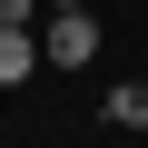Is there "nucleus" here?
I'll use <instances>...</instances> for the list:
<instances>
[{"instance_id":"f257e3e1","label":"nucleus","mask_w":148,"mask_h":148,"mask_svg":"<svg viewBox=\"0 0 148 148\" xmlns=\"http://www.w3.org/2000/svg\"><path fill=\"white\" fill-rule=\"evenodd\" d=\"M99 59V20H89V0L79 10H49V69H89Z\"/></svg>"},{"instance_id":"f03ea898","label":"nucleus","mask_w":148,"mask_h":148,"mask_svg":"<svg viewBox=\"0 0 148 148\" xmlns=\"http://www.w3.org/2000/svg\"><path fill=\"white\" fill-rule=\"evenodd\" d=\"M40 49H49V40H30L20 20H0V89H20L30 69H40Z\"/></svg>"},{"instance_id":"20e7f679","label":"nucleus","mask_w":148,"mask_h":148,"mask_svg":"<svg viewBox=\"0 0 148 148\" xmlns=\"http://www.w3.org/2000/svg\"><path fill=\"white\" fill-rule=\"evenodd\" d=\"M30 10H40V0H0V20H20V30H30Z\"/></svg>"},{"instance_id":"7ed1b4c3","label":"nucleus","mask_w":148,"mask_h":148,"mask_svg":"<svg viewBox=\"0 0 148 148\" xmlns=\"http://www.w3.org/2000/svg\"><path fill=\"white\" fill-rule=\"evenodd\" d=\"M99 119H109L119 138H138V128H148V79H128V89H109V109H99Z\"/></svg>"}]
</instances>
